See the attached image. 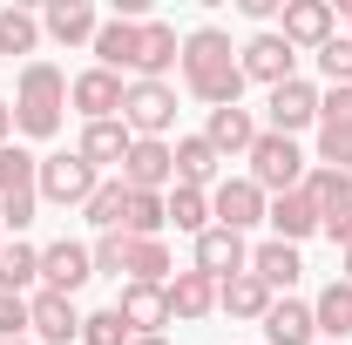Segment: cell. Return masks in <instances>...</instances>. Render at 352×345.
<instances>
[{"instance_id": "cell-43", "label": "cell", "mask_w": 352, "mask_h": 345, "mask_svg": "<svg viewBox=\"0 0 352 345\" xmlns=\"http://www.w3.org/2000/svg\"><path fill=\"white\" fill-rule=\"evenodd\" d=\"M7 142H14V109L0 102V149H7Z\"/></svg>"}, {"instance_id": "cell-36", "label": "cell", "mask_w": 352, "mask_h": 345, "mask_svg": "<svg viewBox=\"0 0 352 345\" xmlns=\"http://www.w3.org/2000/svg\"><path fill=\"white\" fill-rule=\"evenodd\" d=\"M129 339H135V332L122 325V311L109 304V311H88V318H82V339H75V345H129Z\"/></svg>"}, {"instance_id": "cell-25", "label": "cell", "mask_w": 352, "mask_h": 345, "mask_svg": "<svg viewBox=\"0 0 352 345\" xmlns=\"http://www.w3.org/2000/svg\"><path fill=\"white\" fill-rule=\"evenodd\" d=\"M95 7L88 0H47V14H41V34H54L61 47H75V41H95Z\"/></svg>"}, {"instance_id": "cell-45", "label": "cell", "mask_w": 352, "mask_h": 345, "mask_svg": "<svg viewBox=\"0 0 352 345\" xmlns=\"http://www.w3.org/2000/svg\"><path fill=\"white\" fill-rule=\"evenodd\" d=\"M129 345H170V339H163V332H156V339H129Z\"/></svg>"}, {"instance_id": "cell-24", "label": "cell", "mask_w": 352, "mask_h": 345, "mask_svg": "<svg viewBox=\"0 0 352 345\" xmlns=\"http://www.w3.org/2000/svg\"><path fill=\"white\" fill-rule=\"evenodd\" d=\"M264 339H271V345H318V318H311V304L278 298L271 311H264Z\"/></svg>"}, {"instance_id": "cell-12", "label": "cell", "mask_w": 352, "mask_h": 345, "mask_svg": "<svg viewBox=\"0 0 352 345\" xmlns=\"http://www.w3.org/2000/svg\"><path fill=\"white\" fill-rule=\"evenodd\" d=\"M28 332H34L41 345H75V339H82V311H75V298L34 291V298H28Z\"/></svg>"}, {"instance_id": "cell-30", "label": "cell", "mask_w": 352, "mask_h": 345, "mask_svg": "<svg viewBox=\"0 0 352 345\" xmlns=\"http://www.w3.org/2000/svg\"><path fill=\"white\" fill-rule=\"evenodd\" d=\"M163 210H170V223H176V230L204 237V230H210V190H183V183H170Z\"/></svg>"}, {"instance_id": "cell-17", "label": "cell", "mask_w": 352, "mask_h": 345, "mask_svg": "<svg viewBox=\"0 0 352 345\" xmlns=\"http://www.w3.org/2000/svg\"><path fill=\"white\" fill-rule=\"evenodd\" d=\"M197 271L204 278H237V271H251V244L237 237V230H223V223H210L204 237H197Z\"/></svg>"}, {"instance_id": "cell-29", "label": "cell", "mask_w": 352, "mask_h": 345, "mask_svg": "<svg viewBox=\"0 0 352 345\" xmlns=\"http://www.w3.org/2000/svg\"><path fill=\"white\" fill-rule=\"evenodd\" d=\"M311 318H318V332H332V345L352 339V285L346 278H332V285L311 298Z\"/></svg>"}, {"instance_id": "cell-47", "label": "cell", "mask_w": 352, "mask_h": 345, "mask_svg": "<svg viewBox=\"0 0 352 345\" xmlns=\"http://www.w3.org/2000/svg\"><path fill=\"white\" fill-rule=\"evenodd\" d=\"M0 251H7V230H0Z\"/></svg>"}, {"instance_id": "cell-13", "label": "cell", "mask_w": 352, "mask_h": 345, "mask_svg": "<svg viewBox=\"0 0 352 345\" xmlns=\"http://www.w3.org/2000/svg\"><path fill=\"white\" fill-rule=\"evenodd\" d=\"M278 21H285L278 34L292 47H311V54H318V47L332 41V27H339V7H332V0H285Z\"/></svg>"}, {"instance_id": "cell-16", "label": "cell", "mask_w": 352, "mask_h": 345, "mask_svg": "<svg viewBox=\"0 0 352 345\" xmlns=\"http://www.w3.org/2000/svg\"><path fill=\"white\" fill-rule=\"evenodd\" d=\"M116 311H122V325H129L135 339H156L163 325H176V318H170V291H163V285H122Z\"/></svg>"}, {"instance_id": "cell-11", "label": "cell", "mask_w": 352, "mask_h": 345, "mask_svg": "<svg viewBox=\"0 0 352 345\" xmlns=\"http://www.w3.org/2000/svg\"><path fill=\"white\" fill-rule=\"evenodd\" d=\"M122 95H129V82L109 75V68H82V75L68 82V102L82 109L88 122H116V115H122Z\"/></svg>"}, {"instance_id": "cell-32", "label": "cell", "mask_w": 352, "mask_h": 345, "mask_svg": "<svg viewBox=\"0 0 352 345\" xmlns=\"http://www.w3.org/2000/svg\"><path fill=\"white\" fill-rule=\"evenodd\" d=\"M298 190L318 203V216H332L339 203H352V176H346V170H325V163H318V170H305V183H298Z\"/></svg>"}, {"instance_id": "cell-41", "label": "cell", "mask_w": 352, "mask_h": 345, "mask_svg": "<svg viewBox=\"0 0 352 345\" xmlns=\"http://www.w3.org/2000/svg\"><path fill=\"white\" fill-rule=\"evenodd\" d=\"M325 237H332L339 251H352V203H339V210L325 216Z\"/></svg>"}, {"instance_id": "cell-1", "label": "cell", "mask_w": 352, "mask_h": 345, "mask_svg": "<svg viewBox=\"0 0 352 345\" xmlns=\"http://www.w3.org/2000/svg\"><path fill=\"white\" fill-rule=\"evenodd\" d=\"M183 88L197 95V102H210V109H237V95H244V68H237V47L223 27H197V34H183Z\"/></svg>"}, {"instance_id": "cell-10", "label": "cell", "mask_w": 352, "mask_h": 345, "mask_svg": "<svg viewBox=\"0 0 352 345\" xmlns=\"http://www.w3.org/2000/svg\"><path fill=\"white\" fill-rule=\"evenodd\" d=\"M122 183H129V190H149V197H163V190L176 183V142L135 135L129 156H122Z\"/></svg>"}, {"instance_id": "cell-48", "label": "cell", "mask_w": 352, "mask_h": 345, "mask_svg": "<svg viewBox=\"0 0 352 345\" xmlns=\"http://www.w3.org/2000/svg\"><path fill=\"white\" fill-rule=\"evenodd\" d=\"M14 345H28V339H14Z\"/></svg>"}, {"instance_id": "cell-38", "label": "cell", "mask_w": 352, "mask_h": 345, "mask_svg": "<svg viewBox=\"0 0 352 345\" xmlns=\"http://www.w3.org/2000/svg\"><path fill=\"white\" fill-rule=\"evenodd\" d=\"M318 75L332 88H352V34H332V41L318 47Z\"/></svg>"}, {"instance_id": "cell-8", "label": "cell", "mask_w": 352, "mask_h": 345, "mask_svg": "<svg viewBox=\"0 0 352 345\" xmlns=\"http://www.w3.org/2000/svg\"><path fill=\"white\" fill-rule=\"evenodd\" d=\"M292 61H298V47L285 41L278 27H258L251 41L237 47V68H244V82H264V88L292 82Z\"/></svg>"}, {"instance_id": "cell-39", "label": "cell", "mask_w": 352, "mask_h": 345, "mask_svg": "<svg viewBox=\"0 0 352 345\" xmlns=\"http://www.w3.org/2000/svg\"><path fill=\"white\" fill-rule=\"evenodd\" d=\"M28 339V298H14V291H0V345Z\"/></svg>"}, {"instance_id": "cell-2", "label": "cell", "mask_w": 352, "mask_h": 345, "mask_svg": "<svg viewBox=\"0 0 352 345\" xmlns=\"http://www.w3.org/2000/svg\"><path fill=\"white\" fill-rule=\"evenodd\" d=\"M7 109H14V135H28V142L61 135V115H68V75H61L54 61H28Z\"/></svg>"}, {"instance_id": "cell-19", "label": "cell", "mask_w": 352, "mask_h": 345, "mask_svg": "<svg viewBox=\"0 0 352 345\" xmlns=\"http://www.w3.org/2000/svg\"><path fill=\"white\" fill-rule=\"evenodd\" d=\"M264 223L278 230V244H305L311 230H325V216H318V203H311L305 190H285V197H271Z\"/></svg>"}, {"instance_id": "cell-46", "label": "cell", "mask_w": 352, "mask_h": 345, "mask_svg": "<svg viewBox=\"0 0 352 345\" xmlns=\"http://www.w3.org/2000/svg\"><path fill=\"white\" fill-rule=\"evenodd\" d=\"M339 14H346V27H352V0H346V7H339Z\"/></svg>"}, {"instance_id": "cell-23", "label": "cell", "mask_w": 352, "mask_h": 345, "mask_svg": "<svg viewBox=\"0 0 352 345\" xmlns=\"http://www.w3.org/2000/svg\"><path fill=\"white\" fill-rule=\"evenodd\" d=\"M204 142H210L217 156H251V142H258V122H251V109H210V122H204Z\"/></svg>"}, {"instance_id": "cell-44", "label": "cell", "mask_w": 352, "mask_h": 345, "mask_svg": "<svg viewBox=\"0 0 352 345\" xmlns=\"http://www.w3.org/2000/svg\"><path fill=\"white\" fill-rule=\"evenodd\" d=\"M339 278H346V285H352V251H339Z\"/></svg>"}, {"instance_id": "cell-21", "label": "cell", "mask_w": 352, "mask_h": 345, "mask_svg": "<svg viewBox=\"0 0 352 345\" xmlns=\"http://www.w3.org/2000/svg\"><path fill=\"white\" fill-rule=\"evenodd\" d=\"M163 291H170V318H183V325H190V318H210V311H217V278H204L197 264H190V271H176Z\"/></svg>"}, {"instance_id": "cell-27", "label": "cell", "mask_w": 352, "mask_h": 345, "mask_svg": "<svg viewBox=\"0 0 352 345\" xmlns=\"http://www.w3.org/2000/svg\"><path fill=\"white\" fill-rule=\"evenodd\" d=\"M251 278H264L271 291H292V285L305 278V258H298V244H278V237H271V244H258V251H251Z\"/></svg>"}, {"instance_id": "cell-33", "label": "cell", "mask_w": 352, "mask_h": 345, "mask_svg": "<svg viewBox=\"0 0 352 345\" xmlns=\"http://www.w3.org/2000/svg\"><path fill=\"white\" fill-rule=\"evenodd\" d=\"M34 278H41V251H34V244H7V251H0V291L28 298Z\"/></svg>"}, {"instance_id": "cell-9", "label": "cell", "mask_w": 352, "mask_h": 345, "mask_svg": "<svg viewBox=\"0 0 352 345\" xmlns=\"http://www.w3.org/2000/svg\"><path fill=\"white\" fill-rule=\"evenodd\" d=\"M264 210H271V197H264L251 176H223L217 190H210V223H223V230H251V223H264Z\"/></svg>"}, {"instance_id": "cell-15", "label": "cell", "mask_w": 352, "mask_h": 345, "mask_svg": "<svg viewBox=\"0 0 352 345\" xmlns=\"http://www.w3.org/2000/svg\"><path fill=\"white\" fill-rule=\"evenodd\" d=\"M88 278H95V258H88V244H47L41 251V291H61V298H75Z\"/></svg>"}, {"instance_id": "cell-35", "label": "cell", "mask_w": 352, "mask_h": 345, "mask_svg": "<svg viewBox=\"0 0 352 345\" xmlns=\"http://www.w3.org/2000/svg\"><path fill=\"white\" fill-rule=\"evenodd\" d=\"M163 223H170L163 197H149V190H129V210H122V230H129V237H163Z\"/></svg>"}, {"instance_id": "cell-14", "label": "cell", "mask_w": 352, "mask_h": 345, "mask_svg": "<svg viewBox=\"0 0 352 345\" xmlns=\"http://www.w3.org/2000/svg\"><path fill=\"white\" fill-rule=\"evenodd\" d=\"M318 102H325V95H318L311 82H298V75H292V82L271 88L264 115H271V129H278V135H298V129H311V122H318Z\"/></svg>"}, {"instance_id": "cell-7", "label": "cell", "mask_w": 352, "mask_h": 345, "mask_svg": "<svg viewBox=\"0 0 352 345\" xmlns=\"http://www.w3.org/2000/svg\"><path fill=\"white\" fill-rule=\"evenodd\" d=\"M122 122H129V135H170L176 122V88L170 82H129V95H122Z\"/></svg>"}, {"instance_id": "cell-4", "label": "cell", "mask_w": 352, "mask_h": 345, "mask_svg": "<svg viewBox=\"0 0 352 345\" xmlns=\"http://www.w3.org/2000/svg\"><path fill=\"white\" fill-rule=\"evenodd\" d=\"M41 156H28L21 142L0 149V230H28L34 210H41Z\"/></svg>"}, {"instance_id": "cell-6", "label": "cell", "mask_w": 352, "mask_h": 345, "mask_svg": "<svg viewBox=\"0 0 352 345\" xmlns=\"http://www.w3.org/2000/svg\"><path fill=\"white\" fill-rule=\"evenodd\" d=\"M34 183H41V203L82 210L88 197L102 190V170H95V163H82V156L68 149V156H41V176H34Z\"/></svg>"}, {"instance_id": "cell-40", "label": "cell", "mask_w": 352, "mask_h": 345, "mask_svg": "<svg viewBox=\"0 0 352 345\" xmlns=\"http://www.w3.org/2000/svg\"><path fill=\"white\" fill-rule=\"evenodd\" d=\"M318 122H346L352 129V88H332V95L318 102Z\"/></svg>"}, {"instance_id": "cell-5", "label": "cell", "mask_w": 352, "mask_h": 345, "mask_svg": "<svg viewBox=\"0 0 352 345\" xmlns=\"http://www.w3.org/2000/svg\"><path fill=\"white\" fill-rule=\"evenodd\" d=\"M251 183H258L264 197L298 190V183H305V149H298V135L258 129V142H251Z\"/></svg>"}, {"instance_id": "cell-22", "label": "cell", "mask_w": 352, "mask_h": 345, "mask_svg": "<svg viewBox=\"0 0 352 345\" xmlns=\"http://www.w3.org/2000/svg\"><path fill=\"white\" fill-rule=\"evenodd\" d=\"M135 41H142V21H122V14H116V21H102V27H95V68H109V75H122V68H135Z\"/></svg>"}, {"instance_id": "cell-3", "label": "cell", "mask_w": 352, "mask_h": 345, "mask_svg": "<svg viewBox=\"0 0 352 345\" xmlns=\"http://www.w3.org/2000/svg\"><path fill=\"white\" fill-rule=\"evenodd\" d=\"M88 258H95V271H109V278H129V285H170V251H163V237L102 230Z\"/></svg>"}, {"instance_id": "cell-20", "label": "cell", "mask_w": 352, "mask_h": 345, "mask_svg": "<svg viewBox=\"0 0 352 345\" xmlns=\"http://www.w3.org/2000/svg\"><path fill=\"white\" fill-rule=\"evenodd\" d=\"M278 304V291L264 285V278H251V271H237V278H223L217 285V311H230V318H251V325H264V311Z\"/></svg>"}, {"instance_id": "cell-31", "label": "cell", "mask_w": 352, "mask_h": 345, "mask_svg": "<svg viewBox=\"0 0 352 345\" xmlns=\"http://www.w3.org/2000/svg\"><path fill=\"white\" fill-rule=\"evenodd\" d=\"M122 210H129V183H122V176H102V190L82 203V216L95 230H122Z\"/></svg>"}, {"instance_id": "cell-42", "label": "cell", "mask_w": 352, "mask_h": 345, "mask_svg": "<svg viewBox=\"0 0 352 345\" xmlns=\"http://www.w3.org/2000/svg\"><path fill=\"white\" fill-rule=\"evenodd\" d=\"M237 14L244 21H271V14H285V0H237Z\"/></svg>"}, {"instance_id": "cell-37", "label": "cell", "mask_w": 352, "mask_h": 345, "mask_svg": "<svg viewBox=\"0 0 352 345\" xmlns=\"http://www.w3.org/2000/svg\"><path fill=\"white\" fill-rule=\"evenodd\" d=\"M318 163L352 176V129L346 122H318Z\"/></svg>"}, {"instance_id": "cell-34", "label": "cell", "mask_w": 352, "mask_h": 345, "mask_svg": "<svg viewBox=\"0 0 352 345\" xmlns=\"http://www.w3.org/2000/svg\"><path fill=\"white\" fill-rule=\"evenodd\" d=\"M34 47H41V14L0 7V54H34Z\"/></svg>"}, {"instance_id": "cell-26", "label": "cell", "mask_w": 352, "mask_h": 345, "mask_svg": "<svg viewBox=\"0 0 352 345\" xmlns=\"http://www.w3.org/2000/svg\"><path fill=\"white\" fill-rule=\"evenodd\" d=\"M129 122H122V115H116V122H88L82 129V142H75V156H82V163H95V170H109V163H122V156H129Z\"/></svg>"}, {"instance_id": "cell-28", "label": "cell", "mask_w": 352, "mask_h": 345, "mask_svg": "<svg viewBox=\"0 0 352 345\" xmlns=\"http://www.w3.org/2000/svg\"><path fill=\"white\" fill-rule=\"evenodd\" d=\"M217 149L204 142V135H176V183L183 190H217Z\"/></svg>"}, {"instance_id": "cell-18", "label": "cell", "mask_w": 352, "mask_h": 345, "mask_svg": "<svg viewBox=\"0 0 352 345\" xmlns=\"http://www.w3.org/2000/svg\"><path fill=\"white\" fill-rule=\"evenodd\" d=\"M176 61H183V41H176L170 21H142V41H135V82H163Z\"/></svg>"}]
</instances>
